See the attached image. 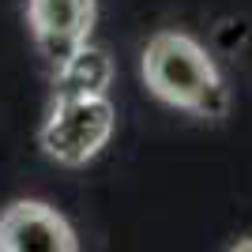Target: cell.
I'll return each mask as SVG.
<instances>
[{"mask_svg":"<svg viewBox=\"0 0 252 252\" xmlns=\"http://www.w3.org/2000/svg\"><path fill=\"white\" fill-rule=\"evenodd\" d=\"M143 79L162 102L192 109L200 117L226 113V87L203 45H196L185 34H155L143 49Z\"/></svg>","mask_w":252,"mask_h":252,"instance_id":"6da1fadb","label":"cell"},{"mask_svg":"<svg viewBox=\"0 0 252 252\" xmlns=\"http://www.w3.org/2000/svg\"><path fill=\"white\" fill-rule=\"evenodd\" d=\"M237 249H252V241H237Z\"/></svg>","mask_w":252,"mask_h":252,"instance_id":"8992f818","label":"cell"},{"mask_svg":"<svg viewBox=\"0 0 252 252\" xmlns=\"http://www.w3.org/2000/svg\"><path fill=\"white\" fill-rule=\"evenodd\" d=\"M31 27L53 64L68 61L94 27V0H31Z\"/></svg>","mask_w":252,"mask_h":252,"instance_id":"277c9868","label":"cell"},{"mask_svg":"<svg viewBox=\"0 0 252 252\" xmlns=\"http://www.w3.org/2000/svg\"><path fill=\"white\" fill-rule=\"evenodd\" d=\"M113 83V61L94 45H79L68 61L57 64V98H91L105 94Z\"/></svg>","mask_w":252,"mask_h":252,"instance_id":"5b68a950","label":"cell"},{"mask_svg":"<svg viewBox=\"0 0 252 252\" xmlns=\"http://www.w3.org/2000/svg\"><path fill=\"white\" fill-rule=\"evenodd\" d=\"M72 226L45 203H11L0 215V249L4 252H75Z\"/></svg>","mask_w":252,"mask_h":252,"instance_id":"3957f363","label":"cell"},{"mask_svg":"<svg viewBox=\"0 0 252 252\" xmlns=\"http://www.w3.org/2000/svg\"><path fill=\"white\" fill-rule=\"evenodd\" d=\"M113 132V105L105 94L91 98H57L42 128V151L61 166H83Z\"/></svg>","mask_w":252,"mask_h":252,"instance_id":"7a4b0ae2","label":"cell"}]
</instances>
